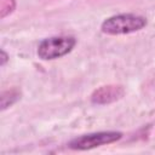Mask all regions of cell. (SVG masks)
I'll return each mask as SVG.
<instances>
[{
    "instance_id": "6da1fadb",
    "label": "cell",
    "mask_w": 155,
    "mask_h": 155,
    "mask_svg": "<svg viewBox=\"0 0 155 155\" xmlns=\"http://www.w3.org/2000/svg\"><path fill=\"white\" fill-rule=\"evenodd\" d=\"M145 25H147V19L144 17L133 13H121L107 18L102 23L101 29L104 34L120 35V34H130L138 31Z\"/></svg>"
},
{
    "instance_id": "7a4b0ae2",
    "label": "cell",
    "mask_w": 155,
    "mask_h": 155,
    "mask_svg": "<svg viewBox=\"0 0 155 155\" xmlns=\"http://www.w3.org/2000/svg\"><path fill=\"white\" fill-rule=\"evenodd\" d=\"M73 36H51L42 40L38 47V56L44 61H51L68 54L75 46Z\"/></svg>"
},
{
    "instance_id": "3957f363",
    "label": "cell",
    "mask_w": 155,
    "mask_h": 155,
    "mask_svg": "<svg viewBox=\"0 0 155 155\" xmlns=\"http://www.w3.org/2000/svg\"><path fill=\"white\" fill-rule=\"evenodd\" d=\"M122 137L121 132L116 131H102V132H93L88 134H82L71 139L68 144L70 149L75 150H88L96 147H101L104 144H110L119 140Z\"/></svg>"
},
{
    "instance_id": "277c9868",
    "label": "cell",
    "mask_w": 155,
    "mask_h": 155,
    "mask_svg": "<svg viewBox=\"0 0 155 155\" xmlns=\"http://www.w3.org/2000/svg\"><path fill=\"white\" fill-rule=\"evenodd\" d=\"M124 96V88L121 86H103L96 90L91 97L96 104H107L114 102Z\"/></svg>"
},
{
    "instance_id": "5b68a950",
    "label": "cell",
    "mask_w": 155,
    "mask_h": 155,
    "mask_svg": "<svg viewBox=\"0 0 155 155\" xmlns=\"http://www.w3.org/2000/svg\"><path fill=\"white\" fill-rule=\"evenodd\" d=\"M1 65H4L5 64V62H6V59H7V54L5 53V51H1Z\"/></svg>"
}]
</instances>
